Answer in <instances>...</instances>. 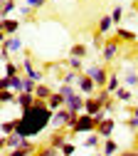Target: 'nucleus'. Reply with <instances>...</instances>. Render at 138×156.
Wrapping results in <instances>:
<instances>
[{
    "instance_id": "1",
    "label": "nucleus",
    "mask_w": 138,
    "mask_h": 156,
    "mask_svg": "<svg viewBox=\"0 0 138 156\" xmlns=\"http://www.w3.org/2000/svg\"><path fill=\"white\" fill-rule=\"evenodd\" d=\"M49 124H52V109L47 107V102L37 99L32 107L22 109V114H20L17 119H15V131L30 139V136L42 134Z\"/></svg>"
},
{
    "instance_id": "2",
    "label": "nucleus",
    "mask_w": 138,
    "mask_h": 156,
    "mask_svg": "<svg viewBox=\"0 0 138 156\" xmlns=\"http://www.w3.org/2000/svg\"><path fill=\"white\" fill-rule=\"evenodd\" d=\"M69 131H72V134H91V131H96V122H94V116L86 114V112H82V114L74 119V124L69 126Z\"/></svg>"
},
{
    "instance_id": "3",
    "label": "nucleus",
    "mask_w": 138,
    "mask_h": 156,
    "mask_svg": "<svg viewBox=\"0 0 138 156\" xmlns=\"http://www.w3.org/2000/svg\"><path fill=\"white\" fill-rule=\"evenodd\" d=\"M76 116H79V114H72L67 107H59V109H54V112H52V124H49V126H57V129H69V126L74 124Z\"/></svg>"
},
{
    "instance_id": "4",
    "label": "nucleus",
    "mask_w": 138,
    "mask_h": 156,
    "mask_svg": "<svg viewBox=\"0 0 138 156\" xmlns=\"http://www.w3.org/2000/svg\"><path fill=\"white\" fill-rule=\"evenodd\" d=\"M91 80H94V84H96V89H104L106 87V80H109V69L104 67V65H91V67H86L84 69Z\"/></svg>"
},
{
    "instance_id": "5",
    "label": "nucleus",
    "mask_w": 138,
    "mask_h": 156,
    "mask_svg": "<svg viewBox=\"0 0 138 156\" xmlns=\"http://www.w3.org/2000/svg\"><path fill=\"white\" fill-rule=\"evenodd\" d=\"M22 50V40H20L17 35H10L8 40L0 45V57H3V60L8 62V57H10V52H20Z\"/></svg>"
},
{
    "instance_id": "6",
    "label": "nucleus",
    "mask_w": 138,
    "mask_h": 156,
    "mask_svg": "<svg viewBox=\"0 0 138 156\" xmlns=\"http://www.w3.org/2000/svg\"><path fill=\"white\" fill-rule=\"evenodd\" d=\"M76 89L82 92L84 97H91V94H96V84H94V80L86 74V72H82L79 74V80H76Z\"/></svg>"
},
{
    "instance_id": "7",
    "label": "nucleus",
    "mask_w": 138,
    "mask_h": 156,
    "mask_svg": "<svg viewBox=\"0 0 138 156\" xmlns=\"http://www.w3.org/2000/svg\"><path fill=\"white\" fill-rule=\"evenodd\" d=\"M64 107H67L72 114H82V112H84V94H82V92H74L72 97L64 99Z\"/></svg>"
},
{
    "instance_id": "8",
    "label": "nucleus",
    "mask_w": 138,
    "mask_h": 156,
    "mask_svg": "<svg viewBox=\"0 0 138 156\" xmlns=\"http://www.w3.org/2000/svg\"><path fill=\"white\" fill-rule=\"evenodd\" d=\"M113 129H116V119H111V116H106V119H101L96 124V134L101 136V139H109L113 134Z\"/></svg>"
},
{
    "instance_id": "9",
    "label": "nucleus",
    "mask_w": 138,
    "mask_h": 156,
    "mask_svg": "<svg viewBox=\"0 0 138 156\" xmlns=\"http://www.w3.org/2000/svg\"><path fill=\"white\" fill-rule=\"evenodd\" d=\"M22 69H25V74L30 77V80H35L37 84L42 82V69H37V67H35L32 57H25V60H22Z\"/></svg>"
},
{
    "instance_id": "10",
    "label": "nucleus",
    "mask_w": 138,
    "mask_h": 156,
    "mask_svg": "<svg viewBox=\"0 0 138 156\" xmlns=\"http://www.w3.org/2000/svg\"><path fill=\"white\" fill-rule=\"evenodd\" d=\"M118 50H121V42H118V40H106V45H104V50H101L104 60H106V62H113L116 55H118Z\"/></svg>"
},
{
    "instance_id": "11",
    "label": "nucleus",
    "mask_w": 138,
    "mask_h": 156,
    "mask_svg": "<svg viewBox=\"0 0 138 156\" xmlns=\"http://www.w3.org/2000/svg\"><path fill=\"white\" fill-rule=\"evenodd\" d=\"M37 99H35V94L32 92H20L17 94V99H15V104L20 107V112H22V109H27V107H32Z\"/></svg>"
},
{
    "instance_id": "12",
    "label": "nucleus",
    "mask_w": 138,
    "mask_h": 156,
    "mask_svg": "<svg viewBox=\"0 0 138 156\" xmlns=\"http://www.w3.org/2000/svg\"><path fill=\"white\" fill-rule=\"evenodd\" d=\"M101 109H104V107H101V102H99L94 94H91V97H84V112H86V114H91V116H94L96 112H101Z\"/></svg>"
},
{
    "instance_id": "13",
    "label": "nucleus",
    "mask_w": 138,
    "mask_h": 156,
    "mask_svg": "<svg viewBox=\"0 0 138 156\" xmlns=\"http://www.w3.org/2000/svg\"><path fill=\"white\" fill-rule=\"evenodd\" d=\"M64 141H69V134H67L64 129H57V131L49 136V146H54V149H62Z\"/></svg>"
},
{
    "instance_id": "14",
    "label": "nucleus",
    "mask_w": 138,
    "mask_h": 156,
    "mask_svg": "<svg viewBox=\"0 0 138 156\" xmlns=\"http://www.w3.org/2000/svg\"><path fill=\"white\" fill-rule=\"evenodd\" d=\"M20 30V20H15V17H3V32L10 37V35H17Z\"/></svg>"
},
{
    "instance_id": "15",
    "label": "nucleus",
    "mask_w": 138,
    "mask_h": 156,
    "mask_svg": "<svg viewBox=\"0 0 138 156\" xmlns=\"http://www.w3.org/2000/svg\"><path fill=\"white\" fill-rule=\"evenodd\" d=\"M52 92H54V89H52L49 84H45V82H39V84L35 87V99H42V102H47Z\"/></svg>"
},
{
    "instance_id": "16",
    "label": "nucleus",
    "mask_w": 138,
    "mask_h": 156,
    "mask_svg": "<svg viewBox=\"0 0 138 156\" xmlns=\"http://www.w3.org/2000/svg\"><path fill=\"white\" fill-rule=\"evenodd\" d=\"M136 37H138V35H136L133 30H126V27H118V30H116V40H118V42H136Z\"/></svg>"
},
{
    "instance_id": "17",
    "label": "nucleus",
    "mask_w": 138,
    "mask_h": 156,
    "mask_svg": "<svg viewBox=\"0 0 138 156\" xmlns=\"http://www.w3.org/2000/svg\"><path fill=\"white\" fill-rule=\"evenodd\" d=\"M47 107H49L52 112H54V109H59V107H64V97L54 89V92L49 94V99H47Z\"/></svg>"
},
{
    "instance_id": "18",
    "label": "nucleus",
    "mask_w": 138,
    "mask_h": 156,
    "mask_svg": "<svg viewBox=\"0 0 138 156\" xmlns=\"http://www.w3.org/2000/svg\"><path fill=\"white\" fill-rule=\"evenodd\" d=\"M15 8H17V0H0V17H10Z\"/></svg>"
},
{
    "instance_id": "19",
    "label": "nucleus",
    "mask_w": 138,
    "mask_h": 156,
    "mask_svg": "<svg viewBox=\"0 0 138 156\" xmlns=\"http://www.w3.org/2000/svg\"><path fill=\"white\" fill-rule=\"evenodd\" d=\"M25 139H27V136H22V134H10L8 136V149H20V146H22L25 144Z\"/></svg>"
},
{
    "instance_id": "20",
    "label": "nucleus",
    "mask_w": 138,
    "mask_h": 156,
    "mask_svg": "<svg viewBox=\"0 0 138 156\" xmlns=\"http://www.w3.org/2000/svg\"><path fill=\"white\" fill-rule=\"evenodd\" d=\"M99 144H104V139H101L96 131H91L86 139H84V146H86V149H99Z\"/></svg>"
},
{
    "instance_id": "21",
    "label": "nucleus",
    "mask_w": 138,
    "mask_h": 156,
    "mask_svg": "<svg viewBox=\"0 0 138 156\" xmlns=\"http://www.w3.org/2000/svg\"><path fill=\"white\" fill-rule=\"evenodd\" d=\"M118 87H121V80H118V74H116V72H109V80H106V89H109V92L113 94V92H116Z\"/></svg>"
},
{
    "instance_id": "22",
    "label": "nucleus",
    "mask_w": 138,
    "mask_h": 156,
    "mask_svg": "<svg viewBox=\"0 0 138 156\" xmlns=\"http://www.w3.org/2000/svg\"><path fill=\"white\" fill-rule=\"evenodd\" d=\"M17 94L12 89H0V104H15Z\"/></svg>"
},
{
    "instance_id": "23",
    "label": "nucleus",
    "mask_w": 138,
    "mask_h": 156,
    "mask_svg": "<svg viewBox=\"0 0 138 156\" xmlns=\"http://www.w3.org/2000/svg\"><path fill=\"white\" fill-rule=\"evenodd\" d=\"M111 27H113V20H111V15H104V17H99V32H101V35H106Z\"/></svg>"
},
{
    "instance_id": "24",
    "label": "nucleus",
    "mask_w": 138,
    "mask_h": 156,
    "mask_svg": "<svg viewBox=\"0 0 138 156\" xmlns=\"http://www.w3.org/2000/svg\"><path fill=\"white\" fill-rule=\"evenodd\" d=\"M69 57H79V60H84V57H86V45H82V42L72 45V50H69Z\"/></svg>"
},
{
    "instance_id": "25",
    "label": "nucleus",
    "mask_w": 138,
    "mask_h": 156,
    "mask_svg": "<svg viewBox=\"0 0 138 156\" xmlns=\"http://www.w3.org/2000/svg\"><path fill=\"white\" fill-rule=\"evenodd\" d=\"M106 156H113V154H118V144L111 139V136H109V139H104V149H101Z\"/></svg>"
},
{
    "instance_id": "26",
    "label": "nucleus",
    "mask_w": 138,
    "mask_h": 156,
    "mask_svg": "<svg viewBox=\"0 0 138 156\" xmlns=\"http://www.w3.org/2000/svg\"><path fill=\"white\" fill-rule=\"evenodd\" d=\"M22 84H25V77H20V74L10 77V89H12L15 94H20V92H22Z\"/></svg>"
},
{
    "instance_id": "27",
    "label": "nucleus",
    "mask_w": 138,
    "mask_h": 156,
    "mask_svg": "<svg viewBox=\"0 0 138 156\" xmlns=\"http://www.w3.org/2000/svg\"><path fill=\"white\" fill-rule=\"evenodd\" d=\"M113 97H116L118 102L126 104V102H131V89H128V87H118V89L113 92Z\"/></svg>"
},
{
    "instance_id": "28",
    "label": "nucleus",
    "mask_w": 138,
    "mask_h": 156,
    "mask_svg": "<svg viewBox=\"0 0 138 156\" xmlns=\"http://www.w3.org/2000/svg\"><path fill=\"white\" fill-rule=\"evenodd\" d=\"M57 92L67 99V97H72V94H74V92H79V89H76V84H64V82H62V84L57 87Z\"/></svg>"
},
{
    "instance_id": "29",
    "label": "nucleus",
    "mask_w": 138,
    "mask_h": 156,
    "mask_svg": "<svg viewBox=\"0 0 138 156\" xmlns=\"http://www.w3.org/2000/svg\"><path fill=\"white\" fill-rule=\"evenodd\" d=\"M35 156H62V154H59V149H54V146H42V149H37L35 151Z\"/></svg>"
},
{
    "instance_id": "30",
    "label": "nucleus",
    "mask_w": 138,
    "mask_h": 156,
    "mask_svg": "<svg viewBox=\"0 0 138 156\" xmlns=\"http://www.w3.org/2000/svg\"><path fill=\"white\" fill-rule=\"evenodd\" d=\"M123 82H126V87H138V72L136 69H128L126 77H123Z\"/></svg>"
},
{
    "instance_id": "31",
    "label": "nucleus",
    "mask_w": 138,
    "mask_h": 156,
    "mask_svg": "<svg viewBox=\"0 0 138 156\" xmlns=\"http://www.w3.org/2000/svg\"><path fill=\"white\" fill-rule=\"evenodd\" d=\"M0 134H5V136L15 134V119H8V122H0Z\"/></svg>"
},
{
    "instance_id": "32",
    "label": "nucleus",
    "mask_w": 138,
    "mask_h": 156,
    "mask_svg": "<svg viewBox=\"0 0 138 156\" xmlns=\"http://www.w3.org/2000/svg\"><path fill=\"white\" fill-rule=\"evenodd\" d=\"M126 124H128L131 131H138V107L131 109V116H128V122H126Z\"/></svg>"
},
{
    "instance_id": "33",
    "label": "nucleus",
    "mask_w": 138,
    "mask_h": 156,
    "mask_svg": "<svg viewBox=\"0 0 138 156\" xmlns=\"http://www.w3.org/2000/svg\"><path fill=\"white\" fill-rule=\"evenodd\" d=\"M67 65H69V69H74V72H84V62L79 60V57H69Z\"/></svg>"
},
{
    "instance_id": "34",
    "label": "nucleus",
    "mask_w": 138,
    "mask_h": 156,
    "mask_svg": "<svg viewBox=\"0 0 138 156\" xmlns=\"http://www.w3.org/2000/svg\"><path fill=\"white\" fill-rule=\"evenodd\" d=\"M79 74H82V72H74V69H69V72H67V74L62 77V82H64V84H76Z\"/></svg>"
},
{
    "instance_id": "35",
    "label": "nucleus",
    "mask_w": 138,
    "mask_h": 156,
    "mask_svg": "<svg viewBox=\"0 0 138 156\" xmlns=\"http://www.w3.org/2000/svg\"><path fill=\"white\" fill-rule=\"evenodd\" d=\"M5 74H8V77H15V74H20V65L8 60V62H5Z\"/></svg>"
},
{
    "instance_id": "36",
    "label": "nucleus",
    "mask_w": 138,
    "mask_h": 156,
    "mask_svg": "<svg viewBox=\"0 0 138 156\" xmlns=\"http://www.w3.org/2000/svg\"><path fill=\"white\" fill-rule=\"evenodd\" d=\"M111 20H113V25H118V23L123 20V8H121V5H116V8L111 10Z\"/></svg>"
},
{
    "instance_id": "37",
    "label": "nucleus",
    "mask_w": 138,
    "mask_h": 156,
    "mask_svg": "<svg viewBox=\"0 0 138 156\" xmlns=\"http://www.w3.org/2000/svg\"><path fill=\"white\" fill-rule=\"evenodd\" d=\"M91 45H94L96 50H104V45H106V40H104V35L99 32V30L94 32V40H91Z\"/></svg>"
},
{
    "instance_id": "38",
    "label": "nucleus",
    "mask_w": 138,
    "mask_h": 156,
    "mask_svg": "<svg viewBox=\"0 0 138 156\" xmlns=\"http://www.w3.org/2000/svg\"><path fill=\"white\" fill-rule=\"evenodd\" d=\"M74 151H76V146H74L72 141H64L62 149H59V154H62V156H74Z\"/></svg>"
},
{
    "instance_id": "39",
    "label": "nucleus",
    "mask_w": 138,
    "mask_h": 156,
    "mask_svg": "<svg viewBox=\"0 0 138 156\" xmlns=\"http://www.w3.org/2000/svg\"><path fill=\"white\" fill-rule=\"evenodd\" d=\"M8 156H35V151H30V149H25V146H20V149H10Z\"/></svg>"
},
{
    "instance_id": "40",
    "label": "nucleus",
    "mask_w": 138,
    "mask_h": 156,
    "mask_svg": "<svg viewBox=\"0 0 138 156\" xmlns=\"http://www.w3.org/2000/svg\"><path fill=\"white\" fill-rule=\"evenodd\" d=\"M27 5H30L32 10H37V8H42V5H47V0H27Z\"/></svg>"
},
{
    "instance_id": "41",
    "label": "nucleus",
    "mask_w": 138,
    "mask_h": 156,
    "mask_svg": "<svg viewBox=\"0 0 138 156\" xmlns=\"http://www.w3.org/2000/svg\"><path fill=\"white\" fill-rule=\"evenodd\" d=\"M0 89H10V77H0Z\"/></svg>"
},
{
    "instance_id": "42",
    "label": "nucleus",
    "mask_w": 138,
    "mask_h": 156,
    "mask_svg": "<svg viewBox=\"0 0 138 156\" xmlns=\"http://www.w3.org/2000/svg\"><path fill=\"white\" fill-rule=\"evenodd\" d=\"M5 149H8V136L0 134V151H5Z\"/></svg>"
},
{
    "instance_id": "43",
    "label": "nucleus",
    "mask_w": 138,
    "mask_h": 156,
    "mask_svg": "<svg viewBox=\"0 0 138 156\" xmlns=\"http://www.w3.org/2000/svg\"><path fill=\"white\" fill-rule=\"evenodd\" d=\"M30 12H32L30 5H22V8H20V15H30Z\"/></svg>"
},
{
    "instance_id": "44",
    "label": "nucleus",
    "mask_w": 138,
    "mask_h": 156,
    "mask_svg": "<svg viewBox=\"0 0 138 156\" xmlns=\"http://www.w3.org/2000/svg\"><path fill=\"white\" fill-rule=\"evenodd\" d=\"M118 156H138V149H133V151H121Z\"/></svg>"
},
{
    "instance_id": "45",
    "label": "nucleus",
    "mask_w": 138,
    "mask_h": 156,
    "mask_svg": "<svg viewBox=\"0 0 138 156\" xmlns=\"http://www.w3.org/2000/svg\"><path fill=\"white\" fill-rule=\"evenodd\" d=\"M5 40H8V35H5V32H3V30H0V45H3V42H5Z\"/></svg>"
},
{
    "instance_id": "46",
    "label": "nucleus",
    "mask_w": 138,
    "mask_h": 156,
    "mask_svg": "<svg viewBox=\"0 0 138 156\" xmlns=\"http://www.w3.org/2000/svg\"><path fill=\"white\" fill-rule=\"evenodd\" d=\"M96 156H106V154H104V151H101V154H96Z\"/></svg>"
}]
</instances>
